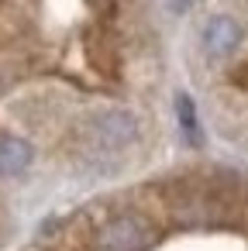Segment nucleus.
I'll use <instances>...</instances> for the list:
<instances>
[{
	"label": "nucleus",
	"mask_w": 248,
	"mask_h": 251,
	"mask_svg": "<svg viewBox=\"0 0 248 251\" xmlns=\"http://www.w3.org/2000/svg\"><path fill=\"white\" fill-rule=\"evenodd\" d=\"M31 165V145L21 138H0V176H21Z\"/></svg>",
	"instance_id": "20e7f679"
},
{
	"label": "nucleus",
	"mask_w": 248,
	"mask_h": 251,
	"mask_svg": "<svg viewBox=\"0 0 248 251\" xmlns=\"http://www.w3.org/2000/svg\"><path fill=\"white\" fill-rule=\"evenodd\" d=\"M86 138H90L97 155H117L138 141V117L124 107L97 110L86 121Z\"/></svg>",
	"instance_id": "f257e3e1"
},
{
	"label": "nucleus",
	"mask_w": 248,
	"mask_h": 251,
	"mask_svg": "<svg viewBox=\"0 0 248 251\" xmlns=\"http://www.w3.org/2000/svg\"><path fill=\"white\" fill-rule=\"evenodd\" d=\"M190 4H193V0H165L169 14H186V11H190Z\"/></svg>",
	"instance_id": "423d86ee"
},
{
	"label": "nucleus",
	"mask_w": 248,
	"mask_h": 251,
	"mask_svg": "<svg viewBox=\"0 0 248 251\" xmlns=\"http://www.w3.org/2000/svg\"><path fill=\"white\" fill-rule=\"evenodd\" d=\"M176 121H179V131L186 138V145L200 148L203 145V127H200V117H196V107L186 93H176Z\"/></svg>",
	"instance_id": "39448f33"
},
{
	"label": "nucleus",
	"mask_w": 248,
	"mask_h": 251,
	"mask_svg": "<svg viewBox=\"0 0 248 251\" xmlns=\"http://www.w3.org/2000/svg\"><path fill=\"white\" fill-rule=\"evenodd\" d=\"M238 45H241V25H238L234 18L217 14V18L207 21V28H203V49H207V55L224 59V55H231Z\"/></svg>",
	"instance_id": "7ed1b4c3"
},
{
	"label": "nucleus",
	"mask_w": 248,
	"mask_h": 251,
	"mask_svg": "<svg viewBox=\"0 0 248 251\" xmlns=\"http://www.w3.org/2000/svg\"><path fill=\"white\" fill-rule=\"evenodd\" d=\"M152 224L135 217V213H124V217H114L104 230H100V248L104 251H141L152 244Z\"/></svg>",
	"instance_id": "f03ea898"
}]
</instances>
